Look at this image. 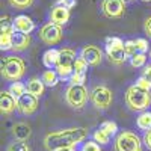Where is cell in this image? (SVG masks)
<instances>
[{
	"label": "cell",
	"instance_id": "6da1fadb",
	"mask_svg": "<svg viewBox=\"0 0 151 151\" xmlns=\"http://www.w3.org/2000/svg\"><path fill=\"white\" fill-rule=\"evenodd\" d=\"M88 136L86 129L74 127V129H64V130H56L50 132L44 137V147L48 151H59L62 148H74L83 142Z\"/></svg>",
	"mask_w": 151,
	"mask_h": 151
},
{
	"label": "cell",
	"instance_id": "7a4b0ae2",
	"mask_svg": "<svg viewBox=\"0 0 151 151\" xmlns=\"http://www.w3.org/2000/svg\"><path fill=\"white\" fill-rule=\"evenodd\" d=\"M124 100H125V104H127V107L130 110L144 112L151 104V94L148 91H144L141 88H137L136 85H132L127 89V92H125Z\"/></svg>",
	"mask_w": 151,
	"mask_h": 151
},
{
	"label": "cell",
	"instance_id": "3957f363",
	"mask_svg": "<svg viewBox=\"0 0 151 151\" xmlns=\"http://www.w3.org/2000/svg\"><path fill=\"white\" fill-rule=\"evenodd\" d=\"M24 73H26V64L21 58L17 56H6L2 60V76L8 82H18Z\"/></svg>",
	"mask_w": 151,
	"mask_h": 151
},
{
	"label": "cell",
	"instance_id": "277c9868",
	"mask_svg": "<svg viewBox=\"0 0 151 151\" xmlns=\"http://www.w3.org/2000/svg\"><path fill=\"white\" fill-rule=\"evenodd\" d=\"M106 53L112 64L121 65L127 60V53L124 50V41L118 36H107L106 38Z\"/></svg>",
	"mask_w": 151,
	"mask_h": 151
},
{
	"label": "cell",
	"instance_id": "5b68a950",
	"mask_svg": "<svg viewBox=\"0 0 151 151\" xmlns=\"http://www.w3.org/2000/svg\"><path fill=\"white\" fill-rule=\"evenodd\" d=\"M89 100V94H88L86 88L83 85H70L65 91V101L70 107L73 109H83L85 104Z\"/></svg>",
	"mask_w": 151,
	"mask_h": 151
},
{
	"label": "cell",
	"instance_id": "8992f818",
	"mask_svg": "<svg viewBox=\"0 0 151 151\" xmlns=\"http://www.w3.org/2000/svg\"><path fill=\"white\" fill-rule=\"evenodd\" d=\"M89 100L95 109L106 110L113 101V94L106 85H95L89 92Z\"/></svg>",
	"mask_w": 151,
	"mask_h": 151
},
{
	"label": "cell",
	"instance_id": "52a82bcc",
	"mask_svg": "<svg viewBox=\"0 0 151 151\" xmlns=\"http://www.w3.org/2000/svg\"><path fill=\"white\" fill-rule=\"evenodd\" d=\"M113 150L115 151H142L141 139L133 132H121L118 133L115 139Z\"/></svg>",
	"mask_w": 151,
	"mask_h": 151
},
{
	"label": "cell",
	"instance_id": "ba28073f",
	"mask_svg": "<svg viewBox=\"0 0 151 151\" xmlns=\"http://www.w3.org/2000/svg\"><path fill=\"white\" fill-rule=\"evenodd\" d=\"M40 40L47 44V45H55L58 42L62 41V36H64V30L62 26H58L55 23H47L40 29Z\"/></svg>",
	"mask_w": 151,
	"mask_h": 151
},
{
	"label": "cell",
	"instance_id": "9c48e42d",
	"mask_svg": "<svg viewBox=\"0 0 151 151\" xmlns=\"http://www.w3.org/2000/svg\"><path fill=\"white\" fill-rule=\"evenodd\" d=\"M40 107V100L38 97H35L30 92L23 94L18 100H17V110L21 113V115H33V113L38 110Z\"/></svg>",
	"mask_w": 151,
	"mask_h": 151
},
{
	"label": "cell",
	"instance_id": "30bf717a",
	"mask_svg": "<svg viewBox=\"0 0 151 151\" xmlns=\"http://www.w3.org/2000/svg\"><path fill=\"white\" fill-rule=\"evenodd\" d=\"M101 12L107 18H121L125 14V2L124 0H103Z\"/></svg>",
	"mask_w": 151,
	"mask_h": 151
},
{
	"label": "cell",
	"instance_id": "8fae6325",
	"mask_svg": "<svg viewBox=\"0 0 151 151\" xmlns=\"http://www.w3.org/2000/svg\"><path fill=\"white\" fill-rule=\"evenodd\" d=\"M79 58H82L88 65L97 67V65L101 64V60H103V52H101V48L97 47V45H85L80 50Z\"/></svg>",
	"mask_w": 151,
	"mask_h": 151
},
{
	"label": "cell",
	"instance_id": "7c38bea8",
	"mask_svg": "<svg viewBox=\"0 0 151 151\" xmlns=\"http://www.w3.org/2000/svg\"><path fill=\"white\" fill-rule=\"evenodd\" d=\"M50 23H55L58 26H65V24L70 21V9L55 5L52 9H50Z\"/></svg>",
	"mask_w": 151,
	"mask_h": 151
},
{
	"label": "cell",
	"instance_id": "4fadbf2b",
	"mask_svg": "<svg viewBox=\"0 0 151 151\" xmlns=\"http://www.w3.org/2000/svg\"><path fill=\"white\" fill-rule=\"evenodd\" d=\"M12 26H14V30L15 32L27 33V35L35 30V23L27 15H17L14 20H12Z\"/></svg>",
	"mask_w": 151,
	"mask_h": 151
},
{
	"label": "cell",
	"instance_id": "5bb4252c",
	"mask_svg": "<svg viewBox=\"0 0 151 151\" xmlns=\"http://www.w3.org/2000/svg\"><path fill=\"white\" fill-rule=\"evenodd\" d=\"M77 60L76 52L70 47H64L59 50V60H58V67H64V68H74V64Z\"/></svg>",
	"mask_w": 151,
	"mask_h": 151
},
{
	"label": "cell",
	"instance_id": "9a60e30c",
	"mask_svg": "<svg viewBox=\"0 0 151 151\" xmlns=\"http://www.w3.org/2000/svg\"><path fill=\"white\" fill-rule=\"evenodd\" d=\"M17 109V98L9 91H3L0 95V110L3 115H11Z\"/></svg>",
	"mask_w": 151,
	"mask_h": 151
},
{
	"label": "cell",
	"instance_id": "2e32d148",
	"mask_svg": "<svg viewBox=\"0 0 151 151\" xmlns=\"http://www.w3.org/2000/svg\"><path fill=\"white\" fill-rule=\"evenodd\" d=\"M30 45V35L14 32L12 33V50L14 52H24Z\"/></svg>",
	"mask_w": 151,
	"mask_h": 151
},
{
	"label": "cell",
	"instance_id": "e0dca14e",
	"mask_svg": "<svg viewBox=\"0 0 151 151\" xmlns=\"http://www.w3.org/2000/svg\"><path fill=\"white\" fill-rule=\"evenodd\" d=\"M12 136L15 137V141L26 142L29 137L32 136V129L30 125L26 122H17L12 125Z\"/></svg>",
	"mask_w": 151,
	"mask_h": 151
},
{
	"label": "cell",
	"instance_id": "ac0fdd59",
	"mask_svg": "<svg viewBox=\"0 0 151 151\" xmlns=\"http://www.w3.org/2000/svg\"><path fill=\"white\" fill-rule=\"evenodd\" d=\"M58 60H59V50L56 48H50L42 55V64L48 68H56L58 67Z\"/></svg>",
	"mask_w": 151,
	"mask_h": 151
},
{
	"label": "cell",
	"instance_id": "d6986e66",
	"mask_svg": "<svg viewBox=\"0 0 151 151\" xmlns=\"http://www.w3.org/2000/svg\"><path fill=\"white\" fill-rule=\"evenodd\" d=\"M44 89H45V85H44V82H42L40 77H32V79L27 82V92L33 94V95L38 97V98L44 94Z\"/></svg>",
	"mask_w": 151,
	"mask_h": 151
},
{
	"label": "cell",
	"instance_id": "ffe728a7",
	"mask_svg": "<svg viewBox=\"0 0 151 151\" xmlns=\"http://www.w3.org/2000/svg\"><path fill=\"white\" fill-rule=\"evenodd\" d=\"M41 80L44 82V85H45V86L53 88V86H56V85H58V82H59L60 79H59V76H58L56 70H47V71H44V73H42Z\"/></svg>",
	"mask_w": 151,
	"mask_h": 151
},
{
	"label": "cell",
	"instance_id": "44dd1931",
	"mask_svg": "<svg viewBox=\"0 0 151 151\" xmlns=\"http://www.w3.org/2000/svg\"><path fill=\"white\" fill-rule=\"evenodd\" d=\"M136 125L141 130H151V112H142L139 116L136 118Z\"/></svg>",
	"mask_w": 151,
	"mask_h": 151
},
{
	"label": "cell",
	"instance_id": "7402d4cb",
	"mask_svg": "<svg viewBox=\"0 0 151 151\" xmlns=\"http://www.w3.org/2000/svg\"><path fill=\"white\" fill-rule=\"evenodd\" d=\"M8 91L18 100L23 94H26V92H27V86H26V85H23L21 82H14V83H11V86H9V89H8Z\"/></svg>",
	"mask_w": 151,
	"mask_h": 151
},
{
	"label": "cell",
	"instance_id": "603a6c76",
	"mask_svg": "<svg viewBox=\"0 0 151 151\" xmlns=\"http://www.w3.org/2000/svg\"><path fill=\"white\" fill-rule=\"evenodd\" d=\"M110 137H112V136H109L104 130H101L100 127L94 132V141H95L97 144L100 142L101 145H107V144L110 142Z\"/></svg>",
	"mask_w": 151,
	"mask_h": 151
},
{
	"label": "cell",
	"instance_id": "cb8c5ba5",
	"mask_svg": "<svg viewBox=\"0 0 151 151\" xmlns=\"http://www.w3.org/2000/svg\"><path fill=\"white\" fill-rule=\"evenodd\" d=\"M14 32H12V33H14ZM12 33L6 32V33L0 35V48H2L3 52H6V50H12Z\"/></svg>",
	"mask_w": 151,
	"mask_h": 151
},
{
	"label": "cell",
	"instance_id": "d4e9b609",
	"mask_svg": "<svg viewBox=\"0 0 151 151\" xmlns=\"http://www.w3.org/2000/svg\"><path fill=\"white\" fill-rule=\"evenodd\" d=\"M145 62H147V55L145 53H136L130 58V64L134 68H141L145 67Z\"/></svg>",
	"mask_w": 151,
	"mask_h": 151
},
{
	"label": "cell",
	"instance_id": "484cf974",
	"mask_svg": "<svg viewBox=\"0 0 151 151\" xmlns=\"http://www.w3.org/2000/svg\"><path fill=\"white\" fill-rule=\"evenodd\" d=\"M9 5L12 8H15L18 11H23V9H29L32 5H33V0H8Z\"/></svg>",
	"mask_w": 151,
	"mask_h": 151
},
{
	"label": "cell",
	"instance_id": "4316f807",
	"mask_svg": "<svg viewBox=\"0 0 151 151\" xmlns=\"http://www.w3.org/2000/svg\"><path fill=\"white\" fill-rule=\"evenodd\" d=\"M100 129L104 130L109 136H113V134H116V132H118V125L113 121H104V122H101Z\"/></svg>",
	"mask_w": 151,
	"mask_h": 151
},
{
	"label": "cell",
	"instance_id": "83f0119b",
	"mask_svg": "<svg viewBox=\"0 0 151 151\" xmlns=\"http://www.w3.org/2000/svg\"><path fill=\"white\" fill-rule=\"evenodd\" d=\"M6 151H30V147L27 145V142H20L15 141L6 147Z\"/></svg>",
	"mask_w": 151,
	"mask_h": 151
},
{
	"label": "cell",
	"instance_id": "f1b7e54d",
	"mask_svg": "<svg viewBox=\"0 0 151 151\" xmlns=\"http://www.w3.org/2000/svg\"><path fill=\"white\" fill-rule=\"evenodd\" d=\"M80 151H101V148L95 141H85L80 147Z\"/></svg>",
	"mask_w": 151,
	"mask_h": 151
},
{
	"label": "cell",
	"instance_id": "f546056e",
	"mask_svg": "<svg viewBox=\"0 0 151 151\" xmlns=\"http://www.w3.org/2000/svg\"><path fill=\"white\" fill-rule=\"evenodd\" d=\"M86 70H88V64L82 58H77V60H76V64H74V73H77V74H86Z\"/></svg>",
	"mask_w": 151,
	"mask_h": 151
},
{
	"label": "cell",
	"instance_id": "4dcf8cb0",
	"mask_svg": "<svg viewBox=\"0 0 151 151\" xmlns=\"http://www.w3.org/2000/svg\"><path fill=\"white\" fill-rule=\"evenodd\" d=\"M134 45H136V50H137V53H145L147 50H148V41L144 40V38H136L134 40Z\"/></svg>",
	"mask_w": 151,
	"mask_h": 151
},
{
	"label": "cell",
	"instance_id": "1f68e13d",
	"mask_svg": "<svg viewBox=\"0 0 151 151\" xmlns=\"http://www.w3.org/2000/svg\"><path fill=\"white\" fill-rule=\"evenodd\" d=\"M124 50H125V53H127L129 58H132L133 55H136L137 50H136V45H134V40L124 41Z\"/></svg>",
	"mask_w": 151,
	"mask_h": 151
},
{
	"label": "cell",
	"instance_id": "d6a6232c",
	"mask_svg": "<svg viewBox=\"0 0 151 151\" xmlns=\"http://www.w3.org/2000/svg\"><path fill=\"white\" fill-rule=\"evenodd\" d=\"M137 88H141V89H144V91H148V92H151V82L147 79V77H144V76H141L139 79L136 80V83H134Z\"/></svg>",
	"mask_w": 151,
	"mask_h": 151
},
{
	"label": "cell",
	"instance_id": "836d02e7",
	"mask_svg": "<svg viewBox=\"0 0 151 151\" xmlns=\"http://www.w3.org/2000/svg\"><path fill=\"white\" fill-rule=\"evenodd\" d=\"M85 79H86V74H77V73H74L73 77L70 79V82H71V85H83L85 83Z\"/></svg>",
	"mask_w": 151,
	"mask_h": 151
},
{
	"label": "cell",
	"instance_id": "e575fe53",
	"mask_svg": "<svg viewBox=\"0 0 151 151\" xmlns=\"http://www.w3.org/2000/svg\"><path fill=\"white\" fill-rule=\"evenodd\" d=\"M56 5L64 6V8H67V9H73V8L76 6V0H58Z\"/></svg>",
	"mask_w": 151,
	"mask_h": 151
},
{
	"label": "cell",
	"instance_id": "d590c367",
	"mask_svg": "<svg viewBox=\"0 0 151 151\" xmlns=\"http://www.w3.org/2000/svg\"><path fill=\"white\" fill-rule=\"evenodd\" d=\"M144 32L148 35V38H151V17H148L144 23Z\"/></svg>",
	"mask_w": 151,
	"mask_h": 151
},
{
	"label": "cell",
	"instance_id": "8d00e7d4",
	"mask_svg": "<svg viewBox=\"0 0 151 151\" xmlns=\"http://www.w3.org/2000/svg\"><path fill=\"white\" fill-rule=\"evenodd\" d=\"M144 142H145L147 148H148V150H151V130L145 132V134H144Z\"/></svg>",
	"mask_w": 151,
	"mask_h": 151
},
{
	"label": "cell",
	"instance_id": "74e56055",
	"mask_svg": "<svg viewBox=\"0 0 151 151\" xmlns=\"http://www.w3.org/2000/svg\"><path fill=\"white\" fill-rule=\"evenodd\" d=\"M142 76H144V77H147V79L151 82V64H148V65H145V67H144Z\"/></svg>",
	"mask_w": 151,
	"mask_h": 151
},
{
	"label": "cell",
	"instance_id": "f35d334b",
	"mask_svg": "<svg viewBox=\"0 0 151 151\" xmlns=\"http://www.w3.org/2000/svg\"><path fill=\"white\" fill-rule=\"evenodd\" d=\"M59 151H74V148H62V150H59Z\"/></svg>",
	"mask_w": 151,
	"mask_h": 151
},
{
	"label": "cell",
	"instance_id": "ab89813d",
	"mask_svg": "<svg viewBox=\"0 0 151 151\" xmlns=\"http://www.w3.org/2000/svg\"><path fill=\"white\" fill-rule=\"evenodd\" d=\"M142 2H151V0H142Z\"/></svg>",
	"mask_w": 151,
	"mask_h": 151
},
{
	"label": "cell",
	"instance_id": "60d3db41",
	"mask_svg": "<svg viewBox=\"0 0 151 151\" xmlns=\"http://www.w3.org/2000/svg\"><path fill=\"white\" fill-rule=\"evenodd\" d=\"M124 2H132V0H124Z\"/></svg>",
	"mask_w": 151,
	"mask_h": 151
},
{
	"label": "cell",
	"instance_id": "b9f144b4",
	"mask_svg": "<svg viewBox=\"0 0 151 151\" xmlns=\"http://www.w3.org/2000/svg\"><path fill=\"white\" fill-rule=\"evenodd\" d=\"M150 56H151V50H150Z\"/></svg>",
	"mask_w": 151,
	"mask_h": 151
}]
</instances>
